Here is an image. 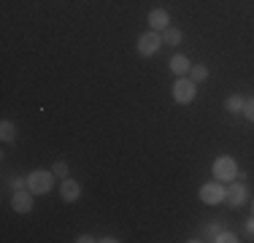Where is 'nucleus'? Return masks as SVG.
Instances as JSON below:
<instances>
[{
	"mask_svg": "<svg viewBox=\"0 0 254 243\" xmlns=\"http://www.w3.org/2000/svg\"><path fill=\"white\" fill-rule=\"evenodd\" d=\"M214 241H219V243H235L238 238H235L233 233H216V238Z\"/></svg>",
	"mask_w": 254,
	"mask_h": 243,
	"instance_id": "obj_17",
	"label": "nucleus"
},
{
	"mask_svg": "<svg viewBox=\"0 0 254 243\" xmlns=\"http://www.w3.org/2000/svg\"><path fill=\"white\" fill-rule=\"evenodd\" d=\"M246 230H249V233L254 235V219H249V222H246Z\"/></svg>",
	"mask_w": 254,
	"mask_h": 243,
	"instance_id": "obj_20",
	"label": "nucleus"
},
{
	"mask_svg": "<svg viewBox=\"0 0 254 243\" xmlns=\"http://www.w3.org/2000/svg\"><path fill=\"white\" fill-rule=\"evenodd\" d=\"M149 24H152V30H157V33H165V30L171 27V14H168L165 8H154L152 14H149Z\"/></svg>",
	"mask_w": 254,
	"mask_h": 243,
	"instance_id": "obj_9",
	"label": "nucleus"
},
{
	"mask_svg": "<svg viewBox=\"0 0 254 243\" xmlns=\"http://www.w3.org/2000/svg\"><path fill=\"white\" fill-rule=\"evenodd\" d=\"M11 208H14L16 214H30V211H33V192L30 189L14 192V197H11Z\"/></svg>",
	"mask_w": 254,
	"mask_h": 243,
	"instance_id": "obj_7",
	"label": "nucleus"
},
{
	"mask_svg": "<svg viewBox=\"0 0 254 243\" xmlns=\"http://www.w3.org/2000/svg\"><path fill=\"white\" fill-rule=\"evenodd\" d=\"M168 65H171V70L176 73V76H190V70H192L190 57H184V54H173Z\"/></svg>",
	"mask_w": 254,
	"mask_h": 243,
	"instance_id": "obj_10",
	"label": "nucleus"
},
{
	"mask_svg": "<svg viewBox=\"0 0 254 243\" xmlns=\"http://www.w3.org/2000/svg\"><path fill=\"white\" fill-rule=\"evenodd\" d=\"M160 46H162V35L157 33V30H149V33H143L141 38H138V54H141V57H154Z\"/></svg>",
	"mask_w": 254,
	"mask_h": 243,
	"instance_id": "obj_4",
	"label": "nucleus"
},
{
	"mask_svg": "<svg viewBox=\"0 0 254 243\" xmlns=\"http://www.w3.org/2000/svg\"><path fill=\"white\" fill-rule=\"evenodd\" d=\"M190 78H192L195 84L205 81V78H208V68H205V65H192V70H190Z\"/></svg>",
	"mask_w": 254,
	"mask_h": 243,
	"instance_id": "obj_14",
	"label": "nucleus"
},
{
	"mask_svg": "<svg viewBox=\"0 0 254 243\" xmlns=\"http://www.w3.org/2000/svg\"><path fill=\"white\" fill-rule=\"evenodd\" d=\"M244 103L246 100L241 95H230L227 100H225V108H227L230 114H241V111H244Z\"/></svg>",
	"mask_w": 254,
	"mask_h": 243,
	"instance_id": "obj_12",
	"label": "nucleus"
},
{
	"mask_svg": "<svg viewBox=\"0 0 254 243\" xmlns=\"http://www.w3.org/2000/svg\"><path fill=\"white\" fill-rule=\"evenodd\" d=\"M0 138H3L5 143H14L16 141V124L11 119H3L0 122Z\"/></svg>",
	"mask_w": 254,
	"mask_h": 243,
	"instance_id": "obj_11",
	"label": "nucleus"
},
{
	"mask_svg": "<svg viewBox=\"0 0 254 243\" xmlns=\"http://www.w3.org/2000/svg\"><path fill=\"white\" fill-rule=\"evenodd\" d=\"M241 114H244L249 122H254V97H249V100L244 103V111H241Z\"/></svg>",
	"mask_w": 254,
	"mask_h": 243,
	"instance_id": "obj_16",
	"label": "nucleus"
},
{
	"mask_svg": "<svg viewBox=\"0 0 254 243\" xmlns=\"http://www.w3.org/2000/svg\"><path fill=\"white\" fill-rule=\"evenodd\" d=\"M54 186V173L52 170H33L27 176V189L33 194H49Z\"/></svg>",
	"mask_w": 254,
	"mask_h": 243,
	"instance_id": "obj_1",
	"label": "nucleus"
},
{
	"mask_svg": "<svg viewBox=\"0 0 254 243\" xmlns=\"http://www.w3.org/2000/svg\"><path fill=\"white\" fill-rule=\"evenodd\" d=\"M225 194H227V189L222 186V181H214V184H203L200 186V200L205 205L225 203Z\"/></svg>",
	"mask_w": 254,
	"mask_h": 243,
	"instance_id": "obj_5",
	"label": "nucleus"
},
{
	"mask_svg": "<svg viewBox=\"0 0 254 243\" xmlns=\"http://www.w3.org/2000/svg\"><path fill=\"white\" fill-rule=\"evenodd\" d=\"M11 186H14V192L27 189V179H11Z\"/></svg>",
	"mask_w": 254,
	"mask_h": 243,
	"instance_id": "obj_18",
	"label": "nucleus"
},
{
	"mask_svg": "<svg viewBox=\"0 0 254 243\" xmlns=\"http://www.w3.org/2000/svg\"><path fill=\"white\" fill-rule=\"evenodd\" d=\"M195 95H197L195 81L187 78V76H179V81L173 84V100L181 103V106H190V103L195 100Z\"/></svg>",
	"mask_w": 254,
	"mask_h": 243,
	"instance_id": "obj_2",
	"label": "nucleus"
},
{
	"mask_svg": "<svg viewBox=\"0 0 254 243\" xmlns=\"http://www.w3.org/2000/svg\"><path fill=\"white\" fill-rule=\"evenodd\" d=\"M246 197H249V189H246L244 181H230V189L225 194V203H230L233 208H241V205L246 203Z\"/></svg>",
	"mask_w": 254,
	"mask_h": 243,
	"instance_id": "obj_6",
	"label": "nucleus"
},
{
	"mask_svg": "<svg viewBox=\"0 0 254 243\" xmlns=\"http://www.w3.org/2000/svg\"><path fill=\"white\" fill-rule=\"evenodd\" d=\"M76 241H78V243H89V241H95V238H89V235H78Z\"/></svg>",
	"mask_w": 254,
	"mask_h": 243,
	"instance_id": "obj_19",
	"label": "nucleus"
},
{
	"mask_svg": "<svg viewBox=\"0 0 254 243\" xmlns=\"http://www.w3.org/2000/svg\"><path fill=\"white\" fill-rule=\"evenodd\" d=\"M252 216H254V203H252Z\"/></svg>",
	"mask_w": 254,
	"mask_h": 243,
	"instance_id": "obj_21",
	"label": "nucleus"
},
{
	"mask_svg": "<svg viewBox=\"0 0 254 243\" xmlns=\"http://www.w3.org/2000/svg\"><path fill=\"white\" fill-rule=\"evenodd\" d=\"M214 176L216 181H235V176H238V162L233 160V157H216L214 162Z\"/></svg>",
	"mask_w": 254,
	"mask_h": 243,
	"instance_id": "obj_3",
	"label": "nucleus"
},
{
	"mask_svg": "<svg viewBox=\"0 0 254 243\" xmlns=\"http://www.w3.org/2000/svg\"><path fill=\"white\" fill-rule=\"evenodd\" d=\"M52 173L60 176V179H68V162H65V160H57V162L52 165Z\"/></svg>",
	"mask_w": 254,
	"mask_h": 243,
	"instance_id": "obj_15",
	"label": "nucleus"
},
{
	"mask_svg": "<svg viewBox=\"0 0 254 243\" xmlns=\"http://www.w3.org/2000/svg\"><path fill=\"white\" fill-rule=\"evenodd\" d=\"M60 197H63L65 203H76V200L81 197V184H78V181H73V179H63Z\"/></svg>",
	"mask_w": 254,
	"mask_h": 243,
	"instance_id": "obj_8",
	"label": "nucleus"
},
{
	"mask_svg": "<svg viewBox=\"0 0 254 243\" xmlns=\"http://www.w3.org/2000/svg\"><path fill=\"white\" fill-rule=\"evenodd\" d=\"M162 44L179 46V44H181V30H179V27H168L165 33H162Z\"/></svg>",
	"mask_w": 254,
	"mask_h": 243,
	"instance_id": "obj_13",
	"label": "nucleus"
}]
</instances>
